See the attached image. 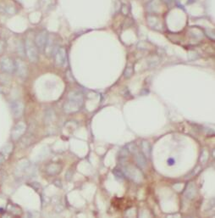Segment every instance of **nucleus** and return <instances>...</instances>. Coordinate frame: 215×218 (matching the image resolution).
Wrapping results in <instances>:
<instances>
[{"instance_id": "f257e3e1", "label": "nucleus", "mask_w": 215, "mask_h": 218, "mask_svg": "<svg viewBox=\"0 0 215 218\" xmlns=\"http://www.w3.org/2000/svg\"><path fill=\"white\" fill-rule=\"evenodd\" d=\"M83 103V96L79 92H72L69 94V100L65 104V111L68 113L78 111Z\"/></svg>"}, {"instance_id": "f03ea898", "label": "nucleus", "mask_w": 215, "mask_h": 218, "mask_svg": "<svg viewBox=\"0 0 215 218\" xmlns=\"http://www.w3.org/2000/svg\"><path fill=\"white\" fill-rule=\"evenodd\" d=\"M25 49L27 57L32 62H36L38 60V51L37 47L31 40L27 39L25 45Z\"/></svg>"}, {"instance_id": "7ed1b4c3", "label": "nucleus", "mask_w": 215, "mask_h": 218, "mask_svg": "<svg viewBox=\"0 0 215 218\" xmlns=\"http://www.w3.org/2000/svg\"><path fill=\"white\" fill-rule=\"evenodd\" d=\"M48 39V32L43 31V32L38 33L37 36L36 37V39H35V42H36V46L37 47V49L44 51Z\"/></svg>"}, {"instance_id": "20e7f679", "label": "nucleus", "mask_w": 215, "mask_h": 218, "mask_svg": "<svg viewBox=\"0 0 215 218\" xmlns=\"http://www.w3.org/2000/svg\"><path fill=\"white\" fill-rule=\"evenodd\" d=\"M26 125L24 122H18L14 127L13 130L11 132V137L14 140H18L23 134L26 133Z\"/></svg>"}, {"instance_id": "39448f33", "label": "nucleus", "mask_w": 215, "mask_h": 218, "mask_svg": "<svg viewBox=\"0 0 215 218\" xmlns=\"http://www.w3.org/2000/svg\"><path fill=\"white\" fill-rule=\"evenodd\" d=\"M0 65H1V68L5 72L12 73L15 72V62L9 57H3L0 59Z\"/></svg>"}, {"instance_id": "423d86ee", "label": "nucleus", "mask_w": 215, "mask_h": 218, "mask_svg": "<svg viewBox=\"0 0 215 218\" xmlns=\"http://www.w3.org/2000/svg\"><path fill=\"white\" fill-rule=\"evenodd\" d=\"M67 55L64 48H59L55 52V64L58 66H64L66 64Z\"/></svg>"}, {"instance_id": "0eeeda50", "label": "nucleus", "mask_w": 215, "mask_h": 218, "mask_svg": "<svg viewBox=\"0 0 215 218\" xmlns=\"http://www.w3.org/2000/svg\"><path fill=\"white\" fill-rule=\"evenodd\" d=\"M15 71L16 72L17 75L21 78H25L27 76V67H26V64L22 60L17 59L16 61L15 62Z\"/></svg>"}, {"instance_id": "6e6552de", "label": "nucleus", "mask_w": 215, "mask_h": 218, "mask_svg": "<svg viewBox=\"0 0 215 218\" xmlns=\"http://www.w3.org/2000/svg\"><path fill=\"white\" fill-rule=\"evenodd\" d=\"M11 111L15 117H20L24 111V105L20 101H15L11 104Z\"/></svg>"}, {"instance_id": "1a4fd4ad", "label": "nucleus", "mask_w": 215, "mask_h": 218, "mask_svg": "<svg viewBox=\"0 0 215 218\" xmlns=\"http://www.w3.org/2000/svg\"><path fill=\"white\" fill-rule=\"evenodd\" d=\"M55 41L53 40V36H49L48 35V42H47V44H46L45 49L44 51L47 54V55H50L52 54L53 51H54V48H55Z\"/></svg>"}, {"instance_id": "9d476101", "label": "nucleus", "mask_w": 215, "mask_h": 218, "mask_svg": "<svg viewBox=\"0 0 215 218\" xmlns=\"http://www.w3.org/2000/svg\"><path fill=\"white\" fill-rule=\"evenodd\" d=\"M136 159H137V165L140 166L141 168H145L146 167V166H147V157L145 156V155L143 153L138 152L137 154Z\"/></svg>"}, {"instance_id": "9b49d317", "label": "nucleus", "mask_w": 215, "mask_h": 218, "mask_svg": "<svg viewBox=\"0 0 215 218\" xmlns=\"http://www.w3.org/2000/svg\"><path fill=\"white\" fill-rule=\"evenodd\" d=\"M61 170V166L58 164H50L47 167V172L50 175H56L60 172Z\"/></svg>"}, {"instance_id": "f8f14e48", "label": "nucleus", "mask_w": 215, "mask_h": 218, "mask_svg": "<svg viewBox=\"0 0 215 218\" xmlns=\"http://www.w3.org/2000/svg\"><path fill=\"white\" fill-rule=\"evenodd\" d=\"M141 146H142V152H143V154L145 155V156L146 157L150 156V155H151L150 143H148L147 141H144V142H142Z\"/></svg>"}, {"instance_id": "ddd939ff", "label": "nucleus", "mask_w": 215, "mask_h": 218, "mask_svg": "<svg viewBox=\"0 0 215 218\" xmlns=\"http://www.w3.org/2000/svg\"><path fill=\"white\" fill-rule=\"evenodd\" d=\"M113 173H114V176L116 177L118 179H121V180H123L124 178V177H125L124 172L120 169H114L113 171Z\"/></svg>"}, {"instance_id": "4468645a", "label": "nucleus", "mask_w": 215, "mask_h": 218, "mask_svg": "<svg viewBox=\"0 0 215 218\" xmlns=\"http://www.w3.org/2000/svg\"><path fill=\"white\" fill-rule=\"evenodd\" d=\"M132 75H133V68L132 66H128L124 72V76L125 78H129Z\"/></svg>"}, {"instance_id": "2eb2a0df", "label": "nucleus", "mask_w": 215, "mask_h": 218, "mask_svg": "<svg viewBox=\"0 0 215 218\" xmlns=\"http://www.w3.org/2000/svg\"><path fill=\"white\" fill-rule=\"evenodd\" d=\"M126 149L129 151V153H136L137 151V147L135 143H129L126 146Z\"/></svg>"}, {"instance_id": "dca6fc26", "label": "nucleus", "mask_w": 215, "mask_h": 218, "mask_svg": "<svg viewBox=\"0 0 215 218\" xmlns=\"http://www.w3.org/2000/svg\"><path fill=\"white\" fill-rule=\"evenodd\" d=\"M205 33L210 39L214 40V31L212 29H205Z\"/></svg>"}, {"instance_id": "f3484780", "label": "nucleus", "mask_w": 215, "mask_h": 218, "mask_svg": "<svg viewBox=\"0 0 215 218\" xmlns=\"http://www.w3.org/2000/svg\"><path fill=\"white\" fill-rule=\"evenodd\" d=\"M129 155V151L126 148H123L121 149L120 151V158H126Z\"/></svg>"}, {"instance_id": "a211bd4d", "label": "nucleus", "mask_w": 215, "mask_h": 218, "mask_svg": "<svg viewBox=\"0 0 215 218\" xmlns=\"http://www.w3.org/2000/svg\"><path fill=\"white\" fill-rule=\"evenodd\" d=\"M12 151V145L11 144H7L5 148H3V150H2V154H4V155H9Z\"/></svg>"}, {"instance_id": "6ab92c4d", "label": "nucleus", "mask_w": 215, "mask_h": 218, "mask_svg": "<svg viewBox=\"0 0 215 218\" xmlns=\"http://www.w3.org/2000/svg\"><path fill=\"white\" fill-rule=\"evenodd\" d=\"M163 2L169 8H172L175 4V0H163Z\"/></svg>"}, {"instance_id": "aec40b11", "label": "nucleus", "mask_w": 215, "mask_h": 218, "mask_svg": "<svg viewBox=\"0 0 215 218\" xmlns=\"http://www.w3.org/2000/svg\"><path fill=\"white\" fill-rule=\"evenodd\" d=\"M121 10H122V12H123V14L124 15H127L128 12H129V10H128V7L126 6V5H123L122 6V9H121Z\"/></svg>"}, {"instance_id": "412c9836", "label": "nucleus", "mask_w": 215, "mask_h": 218, "mask_svg": "<svg viewBox=\"0 0 215 218\" xmlns=\"http://www.w3.org/2000/svg\"><path fill=\"white\" fill-rule=\"evenodd\" d=\"M4 160V156L2 153H0V164H2Z\"/></svg>"}, {"instance_id": "4be33fe9", "label": "nucleus", "mask_w": 215, "mask_h": 218, "mask_svg": "<svg viewBox=\"0 0 215 218\" xmlns=\"http://www.w3.org/2000/svg\"><path fill=\"white\" fill-rule=\"evenodd\" d=\"M0 68H1V65H0Z\"/></svg>"}]
</instances>
